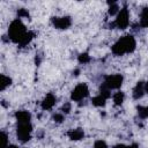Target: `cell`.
I'll use <instances>...</instances> for the list:
<instances>
[{"label":"cell","mask_w":148,"mask_h":148,"mask_svg":"<svg viewBox=\"0 0 148 148\" xmlns=\"http://www.w3.org/2000/svg\"><path fill=\"white\" fill-rule=\"evenodd\" d=\"M113 25L118 29H126L130 25V12L126 7L120 8L119 13L117 14L113 21Z\"/></svg>","instance_id":"obj_5"},{"label":"cell","mask_w":148,"mask_h":148,"mask_svg":"<svg viewBox=\"0 0 148 148\" xmlns=\"http://www.w3.org/2000/svg\"><path fill=\"white\" fill-rule=\"evenodd\" d=\"M12 83V79L5 74L1 75V79H0V86H1V90H5L7 87H9Z\"/></svg>","instance_id":"obj_16"},{"label":"cell","mask_w":148,"mask_h":148,"mask_svg":"<svg viewBox=\"0 0 148 148\" xmlns=\"http://www.w3.org/2000/svg\"><path fill=\"white\" fill-rule=\"evenodd\" d=\"M140 24L141 27L148 28V7H145L140 13Z\"/></svg>","instance_id":"obj_13"},{"label":"cell","mask_w":148,"mask_h":148,"mask_svg":"<svg viewBox=\"0 0 148 148\" xmlns=\"http://www.w3.org/2000/svg\"><path fill=\"white\" fill-rule=\"evenodd\" d=\"M64 119H65L64 113H56V114L53 116V120H54L56 123H62Z\"/></svg>","instance_id":"obj_20"},{"label":"cell","mask_w":148,"mask_h":148,"mask_svg":"<svg viewBox=\"0 0 148 148\" xmlns=\"http://www.w3.org/2000/svg\"><path fill=\"white\" fill-rule=\"evenodd\" d=\"M112 99H113V103H114L116 105H121L123 102H124V99H125V94H124L123 91L118 90V91H116V92L112 95Z\"/></svg>","instance_id":"obj_14"},{"label":"cell","mask_w":148,"mask_h":148,"mask_svg":"<svg viewBox=\"0 0 148 148\" xmlns=\"http://www.w3.org/2000/svg\"><path fill=\"white\" fill-rule=\"evenodd\" d=\"M61 111H62V113H68V112L71 111V104H69V103H66V104L62 106Z\"/></svg>","instance_id":"obj_21"},{"label":"cell","mask_w":148,"mask_h":148,"mask_svg":"<svg viewBox=\"0 0 148 148\" xmlns=\"http://www.w3.org/2000/svg\"><path fill=\"white\" fill-rule=\"evenodd\" d=\"M138 116L141 119L148 118V105H140L138 106Z\"/></svg>","instance_id":"obj_17"},{"label":"cell","mask_w":148,"mask_h":148,"mask_svg":"<svg viewBox=\"0 0 148 148\" xmlns=\"http://www.w3.org/2000/svg\"><path fill=\"white\" fill-rule=\"evenodd\" d=\"M89 95V88L86 83H79L71 92V99L73 102H81Z\"/></svg>","instance_id":"obj_6"},{"label":"cell","mask_w":148,"mask_h":148,"mask_svg":"<svg viewBox=\"0 0 148 148\" xmlns=\"http://www.w3.org/2000/svg\"><path fill=\"white\" fill-rule=\"evenodd\" d=\"M8 37L12 42L24 46L31 42V39L34 38V34L31 31H28L24 23L22 22V20L17 17V18L13 20L9 24Z\"/></svg>","instance_id":"obj_1"},{"label":"cell","mask_w":148,"mask_h":148,"mask_svg":"<svg viewBox=\"0 0 148 148\" xmlns=\"http://www.w3.org/2000/svg\"><path fill=\"white\" fill-rule=\"evenodd\" d=\"M135 38L131 35H126L116 40V43L111 47V51L114 56H124L127 53H132L135 50Z\"/></svg>","instance_id":"obj_2"},{"label":"cell","mask_w":148,"mask_h":148,"mask_svg":"<svg viewBox=\"0 0 148 148\" xmlns=\"http://www.w3.org/2000/svg\"><path fill=\"white\" fill-rule=\"evenodd\" d=\"M89 60H90V57H89L87 53H82V54L79 56V61H80L81 64H86V62H88Z\"/></svg>","instance_id":"obj_19"},{"label":"cell","mask_w":148,"mask_h":148,"mask_svg":"<svg viewBox=\"0 0 148 148\" xmlns=\"http://www.w3.org/2000/svg\"><path fill=\"white\" fill-rule=\"evenodd\" d=\"M56 102H57V97L53 94H47L43 98V101L40 103V106H42L43 110H51L56 105Z\"/></svg>","instance_id":"obj_8"},{"label":"cell","mask_w":148,"mask_h":148,"mask_svg":"<svg viewBox=\"0 0 148 148\" xmlns=\"http://www.w3.org/2000/svg\"><path fill=\"white\" fill-rule=\"evenodd\" d=\"M106 99H108V98H106L105 96H103L102 94H98L97 96H95V97L91 99V103H92L95 106H104Z\"/></svg>","instance_id":"obj_15"},{"label":"cell","mask_w":148,"mask_h":148,"mask_svg":"<svg viewBox=\"0 0 148 148\" xmlns=\"http://www.w3.org/2000/svg\"><path fill=\"white\" fill-rule=\"evenodd\" d=\"M15 118L17 123H31V114L27 110H20L16 111Z\"/></svg>","instance_id":"obj_10"},{"label":"cell","mask_w":148,"mask_h":148,"mask_svg":"<svg viewBox=\"0 0 148 148\" xmlns=\"http://www.w3.org/2000/svg\"><path fill=\"white\" fill-rule=\"evenodd\" d=\"M94 148H108V145L103 140H97L94 143Z\"/></svg>","instance_id":"obj_18"},{"label":"cell","mask_w":148,"mask_h":148,"mask_svg":"<svg viewBox=\"0 0 148 148\" xmlns=\"http://www.w3.org/2000/svg\"><path fill=\"white\" fill-rule=\"evenodd\" d=\"M145 94H146V91H145V82L140 81V82H138V83L135 84V87L133 88V90H132V96H133L134 99H140V98L143 97Z\"/></svg>","instance_id":"obj_9"},{"label":"cell","mask_w":148,"mask_h":148,"mask_svg":"<svg viewBox=\"0 0 148 148\" xmlns=\"http://www.w3.org/2000/svg\"><path fill=\"white\" fill-rule=\"evenodd\" d=\"M145 91H146V94H148V81L145 82Z\"/></svg>","instance_id":"obj_22"},{"label":"cell","mask_w":148,"mask_h":148,"mask_svg":"<svg viewBox=\"0 0 148 148\" xmlns=\"http://www.w3.org/2000/svg\"><path fill=\"white\" fill-rule=\"evenodd\" d=\"M52 24L57 29L65 30L72 25V20L69 16H56L52 17Z\"/></svg>","instance_id":"obj_7"},{"label":"cell","mask_w":148,"mask_h":148,"mask_svg":"<svg viewBox=\"0 0 148 148\" xmlns=\"http://www.w3.org/2000/svg\"><path fill=\"white\" fill-rule=\"evenodd\" d=\"M123 75L120 74H111V75H108L105 76L104 81H103V84H102V88L111 91V90H117L121 87L123 84Z\"/></svg>","instance_id":"obj_3"},{"label":"cell","mask_w":148,"mask_h":148,"mask_svg":"<svg viewBox=\"0 0 148 148\" xmlns=\"http://www.w3.org/2000/svg\"><path fill=\"white\" fill-rule=\"evenodd\" d=\"M84 136V132L81 128H73L68 132V138L74 141H79Z\"/></svg>","instance_id":"obj_11"},{"label":"cell","mask_w":148,"mask_h":148,"mask_svg":"<svg viewBox=\"0 0 148 148\" xmlns=\"http://www.w3.org/2000/svg\"><path fill=\"white\" fill-rule=\"evenodd\" d=\"M32 125L31 123H17L16 135L21 142H28L31 139Z\"/></svg>","instance_id":"obj_4"},{"label":"cell","mask_w":148,"mask_h":148,"mask_svg":"<svg viewBox=\"0 0 148 148\" xmlns=\"http://www.w3.org/2000/svg\"><path fill=\"white\" fill-rule=\"evenodd\" d=\"M121 7H119L118 2H109V9H108V14L110 16H117V14L119 13Z\"/></svg>","instance_id":"obj_12"}]
</instances>
